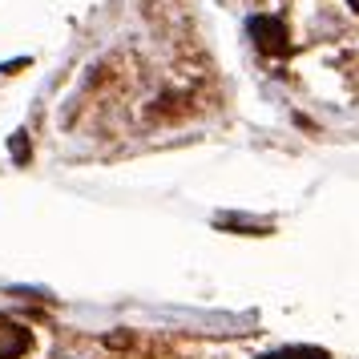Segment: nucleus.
<instances>
[{"label":"nucleus","instance_id":"nucleus-1","mask_svg":"<svg viewBox=\"0 0 359 359\" xmlns=\"http://www.w3.org/2000/svg\"><path fill=\"white\" fill-rule=\"evenodd\" d=\"M250 36H255V45H259L262 53H275V57H283V53L291 49L287 29H283L278 20H271V17H255L250 20Z\"/></svg>","mask_w":359,"mask_h":359},{"label":"nucleus","instance_id":"nucleus-2","mask_svg":"<svg viewBox=\"0 0 359 359\" xmlns=\"http://www.w3.org/2000/svg\"><path fill=\"white\" fill-rule=\"evenodd\" d=\"M29 331L20 323H13V319H4L0 315V359H20L25 351H29Z\"/></svg>","mask_w":359,"mask_h":359},{"label":"nucleus","instance_id":"nucleus-3","mask_svg":"<svg viewBox=\"0 0 359 359\" xmlns=\"http://www.w3.org/2000/svg\"><path fill=\"white\" fill-rule=\"evenodd\" d=\"M262 359H327V351H319V347H287V351H275V355H262Z\"/></svg>","mask_w":359,"mask_h":359},{"label":"nucleus","instance_id":"nucleus-4","mask_svg":"<svg viewBox=\"0 0 359 359\" xmlns=\"http://www.w3.org/2000/svg\"><path fill=\"white\" fill-rule=\"evenodd\" d=\"M347 4H351V8H359V0H347Z\"/></svg>","mask_w":359,"mask_h":359}]
</instances>
